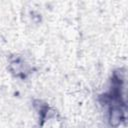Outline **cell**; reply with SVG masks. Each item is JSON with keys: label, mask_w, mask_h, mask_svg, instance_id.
<instances>
[{"label": "cell", "mask_w": 128, "mask_h": 128, "mask_svg": "<svg viewBox=\"0 0 128 128\" xmlns=\"http://www.w3.org/2000/svg\"><path fill=\"white\" fill-rule=\"evenodd\" d=\"M122 119H123V112L120 109V107L113 106L110 109V112H109V123H110V125L113 126V127H117L118 125H120Z\"/></svg>", "instance_id": "1"}]
</instances>
